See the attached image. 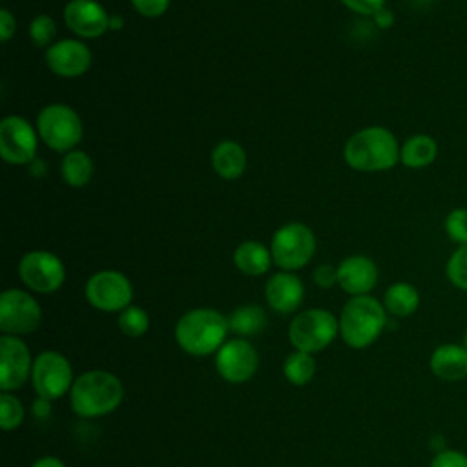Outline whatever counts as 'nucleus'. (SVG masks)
<instances>
[{
	"mask_svg": "<svg viewBox=\"0 0 467 467\" xmlns=\"http://www.w3.org/2000/svg\"><path fill=\"white\" fill-rule=\"evenodd\" d=\"M35 414L38 416V418H47L49 416V400H46V398H38L36 401H35Z\"/></svg>",
	"mask_w": 467,
	"mask_h": 467,
	"instance_id": "obj_39",
	"label": "nucleus"
},
{
	"mask_svg": "<svg viewBox=\"0 0 467 467\" xmlns=\"http://www.w3.org/2000/svg\"><path fill=\"white\" fill-rule=\"evenodd\" d=\"M27 31H29V38L35 47L47 49L51 44H55L53 40L57 36V22L53 16L42 13V15H36L29 22Z\"/></svg>",
	"mask_w": 467,
	"mask_h": 467,
	"instance_id": "obj_28",
	"label": "nucleus"
},
{
	"mask_svg": "<svg viewBox=\"0 0 467 467\" xmlns=\"http://www.w3.org/2000/svg\"><path fill=\"white\" fill-rule=\"evenodd\" d=\"M259 365L257 350L246 339L235 337L226 341L215 356V368L228 383L248 381Z\"/></svg>",
	"mask_w": 467,
	"mask_h": 467,
	"instance_id": "obj_14",
	"label": "nucleus"
},
{
	"mask_svg": "<svg viewBox=\"0 0 467 467\" xmlns=\"http://www.w3.org/2000/svg\"><path fill=\"white\" fill-rule=\"evenodd\" d=\"M15 29H16L15 15L7 7H2L0 9V40H2V44H7L13 38Z\"/></svg>",
	"mask_w": 467,
	"mask_h": 467,
	"instance_id": "obj_36",
	"label": "nucleus"
},
{
	"mask_svg": "<svg viewBox=\"0 0 467 467\" xmlns=\"http://www.w3.org/2000/svg\"><path fill=\"white\" fill-rule=\"evenodd\" d=\"M465 348H467V330H465V334H463V343H462Z\"/></svg>",
	"mask_w": 467,
	"mask_h": 467,
	"instance_id": "obj_41",
	"label": "nucleus"
},
{
	"mask_svg": "<svg viewBox=\"0 0 467 467\" xmlns=\"http://www.w3.org/2000/svg\"><path fill=\"white\" fill-rule=\"evenodd\" d=\"M124 26V18L120 15H111L109 18V29H120Z\"/></svg>",
	"mask_w": 467,
	"mask_h": 467,
	"instance_id": "obj_40",
	"label": "nucleus"
},
{
	"mask_svg": "<svg viewBox=\"0 0 467 467\" xmlns=\"http://www.w3.org/2000/svg\"><path fill=\"white\" fill-rule=\"evenodd\" d=\"M429 367L441 381H462L467 378V348L458 343H443L432 350Z\"/></svg>",
	"mask_w": 467,
	"mask_h": 467,
	"instance_id": "obj_19",
	"label": "nucleus"
},
{
	"mask_svg": "<svg viewBox=\"0 0 467 467\" xmlns=\"http://www.w3.org/2000/svg\"><path fill=\"white\" fill-rule=\"evenodd\" d=\"M38 131L20 115H7L0 122V157L13 166H26L36 159Z\"/></svg>",
	"mask_w": 467,
	"mask_h": 467,
	"instance_id": "obj_8",
	"label": "nucleus"
},
{
	"mask_svg": "<svg viewBox=\"0 0 467 467\" xmlns=\"http://www.w3.org/2000/svg\"><path fill=\"white\" fill-rule=\"evenodd\" d=\"M119 328L130 337H140L150 328V317L140 306L130 305L119 314Z\"/></svg>",
	"mask_w": 467,
	"mask_h": 467,
	"instance_id": "obj_27",
	"label": "nucleus"
},
{
	"mask_svg": "<svg viewBox=\"0 0 467 467\" xmlns=\"http://www.w3.org/2000/svg\"><path fill=\"white\" fill-rule=\"evenodd\" d=\"M88 303L102 312H122L131 305V281L119 270L95 272L84 286Z\"/></svg>",
	"mask_w": 467,
	"mask_h": 467,
	"instance_id": "obj_9",
	"label": "nucleus"
},
{
	"mask_svg": "<svg viewBox=\"0 0 467 467\" xmlns=\"http://www.w3.org/2000/svg\"><path fill=\"white\" fill-rule=\"evenodd\" d=\"M400 148L401 144L389 128L367 126L347 139L343 159L356 171H389L400 162Z\"/></svg>",
	"mask_w": 467,
	"mask_h": 467,
	"instance_id": "obj_1",
	"label": "nucleus"
},
{
	"mask_svg": "<svg viewBox=\"0 0 467 467\" xmlns=\"http://www.w3.org/2000/svg\"><path fill=\"white\" fill-rule=\"evenodd\" d=\"M31 467H66L62 460L55 458V456H44L40 460H36Z\"/></svg>",
	"mask_w": 467,
	"mask_h": 467,
	"instance_id": "obj_38",
	"label": "nucleus"
},
{
	"mask_svg": "<svg viewBox=\"0 0 467 467\" xmlns=\"http://www.w3.org/2000/svg\"><path fill=\"white\" fill-rule=\"evenodd\" d=\"M31 381L38 398H46L51 401L62 398L66 392L71 390L73 370L69 361L62 354L55 350H44L33 361Z\"/></svg>",
	"mask_w": 467,
	"mask_h": 467,
	"instance_id": "obj_11",
	"label": "nucleus"
},
{
	"mask_svg": "<svg viewBox=\"0 0 467 467\" xmlns=\"http://www.w3.org/2000/svg\"><path fill=\"white\" fill-rule=\"evenodd\" d=\"M270 252L274 265H277L281 270H299L314 257L316 235L305 223H286L274 232Z\"/></svg>",
	"mask_w": 467,
	"mask_h": 467,
	"instance_id": "obj_6",
	"label": "nucleus"
},
{
	"mask_svg": "<svg viewBox=\"0 0 467 467\" xmlns=\"http://www.w3.org/2000/svg\"><path fill=\"white\" fill-rule=\"evenodd\" d=\"M283 372H285V378L292 385H306L316 374V361H314L312 354L296 350L286 356Z\"/></svg>",
	"mask_w": 467,
	"mask_h": 467,
	"instance_id": "obj_26",
	"label": "nucleus"
},
{
	"mask_svg": "<svg viewBox=\"0 0 467 467\" xmlns=\"http://www.w3.org/2000/svg\"><path fill=\"white\" fill-rule=\"evenodd\" d=\"M24 421V407L9 392L0 394V425L4 431H15Z\"/></svg>",
	"mask_w": 467,
	"mask_h": 467,
	"instance_id": "obj_31",
	"label": "nucleus"
},
{
	"mask_svg": "<svg viewBox=\"0 0 467 467\" xmlns=\"http://www.w3.org/2000/svg\"><path fill=\"white\" fill-rule=\"evenodd\" d=\"M337 332L339 319H336L330 310L308 308L292 319L288 327V339L296 350L314 354L328 347Z\"/></svg>",
	"mask_w": 467,
	"mask_h": 467,
	"instance_id": "obj_7",
	"label": "nucleus"
},
{
	"mask_svg": "<svg viewBox=\"0 0 467 467\" xmlns=\"http://www.w3.org/2000/svg\"><path fill=\"white\" fill-rule=\"evenodd\" d=\"M124 398L120 379L108 370H89L80 374L69 390V403L82 418H99L113 412Z\"/></svg>",
	"mask_w": 467,
	"mask_h": 467,
	"instance_id": "obj_2",
	"label": "nucleus"
},
{
	"mask_svg": "<svg viewBox=\"0 0 467 467\" xmlns=\"http://www.w3.org/2000/svg\"><path fill=\"white\" fill-rule=\"evenodd\" d=\"M372 20L379 29H389L394 26V13L387 7H381L378 13H374Z\"/></svg>",
	"mask_w": 467,
	"mask_h": 467,
	"instance_id": "obj_37",
	"label": "nucleus"
},
{
	"mask_svg": "<svg viewBox=\"0 0 467 467\" xmlns=\"http://www.w3.org/2000/svg\"><path fill=\"white\" fill-rule=\"evenodd\" d=\"M445 275L454 288L467 292V244L458 246L449 255L445 265Z\"/></svg>",
	"mask_w": 467,
	"mask_h": 467,
	"instance_id": "obj_29",
	"label": "nucleus"
},
{
	"mask_svg": "<svg viewBox=\"0 0 467 467\" xmlns=\"http://www.w3.org/2000/svg\"><path fill=\"white\" fill-rule=\"evenodd\" d=\"M246 161L244 148L232 139L217 142L212 150V168L224 181L239 179L246 170Z\"/></svg>",
	"mask_w": 467,
	"mask_h": 467,
	"instance_id": "obj_20",
	"label": "nucleus"
},
{
	"mask_svg": "<svg viewBox=\"0 0 467 467\" xmlns=\"http://www.w3.org/2000/svg\"><path fill=\"white\" fill-rule=\"evenodd\" d=\"M274 259L270 248H266L259 241H243L234 250V265L235 268L250 277L263 275L270 270Z\"/></svg>",
	"mask_w": 467,
	"mask_h": 467,
	"instance_id": "obj_22",
	"label": "nucleus"
},
{
	"mask_svg": "<svg viewBox=\"0 0 467 467\" xmlns=\"http://www.w3.org/2000/svg\"><path fill=\"white\" fill-rule=\"evenodd\" d=\"M228 327L239 336H254L266 327V314L257 305H243L228 316Z\"/></svg>",
	"mask_w": 467,
	"mask_h": 467,
	"instance_id": "obj_25",
	"label": "nucleus"
},
{
	"mask_svg": "<svg viewBox=\"0 0 467 467\" xmlns=\"http://www.w3.org/2000/svg\"><path fill=\"white\" fill-rule=\"evenodd\" d=\"M93 171H95L93 161L84 150L75 148L64 153L60 162V175L67 186L84 188L91 181Z\"/></svg>",
	"mask_w": 467,
	"mask_h": 467,
	"instance_id": "obj_24",
	"label": "nucleus"
},
{
	"mask_svg": "<svg viewBox=\"0 0 467 467\" xmlns=\"http://www.w3.org/2000/svg\"><path fill=\"white\" fill-rule=\"evenodd\" d=\"M387 327V310L376 297L354 296L350 297L339 316V334L352 348H365L372 345Z\"/></svg>",
	"mask_w": 467,
	"mask_h": 467,
	"instance_id": "obj_4",
	"label": "nucleus"
},
{
	"mask_svg": "<svg viewBox=\"0 0 467 467\" xmlns=\"http://www.w3.org/2000/svg\"><path fill=\"white\" fill-rule=\"evenodd\" d=\"M265 297L272 310L279 314H290L299 308L305 297L303 281L294 272H275L265 285Z\"/></svg>",
	"mask_w": 467,
	"mask_h": 467,
	"instance_id": "obj_18",
	"label": "nucleus"
},
{
	"mask_svg": "<svg viewBox=\"0 0 467 467\" xmlns=\"http://www.w3.org/2000/svg\"><path fill=\"white\" fill-rule=\"evenodd\" d=\"M440 153L438 142L429 133H414L407 137L400 148V162L410 170L431 166Z\"/></svg>",
	"mask_w": 467,
	"mask_h": 467,
	"instance_id": "obj_21",
	"label": "nucleus"
},
{
	"mask_svg": "<svg viewBox=\"0 0 467 467\" xmlns=\"http://www.w3.org/2000/svg\"><path fill=\"white\" fill-rule=\"evenodd\" d=\"M228 317L213 308H193L182 314L175 325L179 347L192 356H208L224 345Z\"/></svg>",
	"mask_w": 467,
	"mask_h": 467,
	"instance_id": "obj_3",
	"label": "nucleus"
},
{
	"mask_svg": "<svg viewBox=\"0 0 467 467\" xmlns=\"http://www.w3.org/2000/svg\"><path fill=\"white\" fill-rule=\"evenodd\" d=\"M378 277L376 263L363 254L348 255L337 265V285L352 297L368 294L376 286Z\"/></svg>",
	"mask_w": 467,
	"mask_h": 467,
	"instance_id": "obj_17",
	"label": "nucleus"
},
{
	"mask_svg": "<svg viewBox=\"0 0 467 467\" xmlns=\"http://www.w3.org/2000/svg\"><path fill=\"white\" fill-rule=\"evenodd\" d=\"M383 306L396 317H407L420 306V292L407 281L392 283L383 294Z\"/></svg>",
	"mask_w": 467,
	"mask_h": 467,
	"instance_id": "obj_23",
	"label": "nucleus"
},
{
	"mask_svg": "<svg viewBox=\"0 0 467 467\" xmlns=\"http://www.w3.org/2000/svg\"><path fill=\"white\" fill-rule=\"evenodd\" d=\"M33 370L27 345L11 334L0 337V389L4 392L20 389Z\"/></svg>",
	"mask_w": 467,
	"mask_h": 467,
	"instance_id": "obj_16",
	"label": "nucleus"
},
{
	"mask_svg": "<svg viewBox=\"0 0 467 467\" xmlns=\"http://www.w3.org/2000/svg\"><path fill=\"white\" fill-rule=\"evenodd\" d=\"M36 131L40 140L57 153L75 150L84 137L80 115L67 104L53 102L44 106L36 115Z\"/></svg>",
	"mask_w": 467,
	"mask_h": 467,
	"instance_id": "obj_5",
	"label": "nucleus"
},
{
	"mask_svg": "<svg viewBox=\"0 0 467 467\" xmlns=\"http://www.w3.org/2000/svg\"><path fill=\"white\" fill-rule=\"evenodd\" d=\"M62 16L67 29L80 40L99 38L109 31L111 15L97 0H69Z\"/></svg>",
	"mask_w": 467,
	"mask_h": 467,
	"instance_id": "obj_15",
	"label": "nucleus"
},
{
	"mask_svg": "<svg viewBox=\"0 0 467 467\" xmlns=\"http://www.w3.org/2000/svg\"><path fill=\"white\" fill-rule=\"evenodd\" d=\"M42 321V310L36 299L20 290L7 288L0 296V330L4 334L20 336L38 328Z\"/></svg>",
	"mask_w": 467,
	"mask_h": 467,
	"instance_id": "obj_12",
	"label": "nucleus"
},
{
	"mask_svg": "<svg viewBox=\"0 0 467 467\" xmlns=\"http://www.w3.org/2000/svg\"><path fill=\"white\" fill-rule=\"evenodd\" d=\"M20 281L33 292L51 294L58 290L66 279L62 259L47 250H31L18 263Z\"/></svg>",
	"mask_w": 467,
	"mask_h": 467,
	"instance_id": "obj_10",
	"label": "nucleus"
},
{
	"mask_svg": "<svg viewBox=\"0 0 467 467\" xmlns=\"http://www.w3.org/2000/svg\"><path fill=\"white\" fill-rule=\"evenodd\" d=\"M443 230L447 234V237L462 246L467 244V208L465 206H458L452 208L443 221Z\"/></svg>",
	"mask_w": 467,
	"mask_h": 467,
	"instance_id": "obj_30",
	"label": "nucleus"
},
{
	"mask_svg": "<svg viewBox=\"0 0 467 467\" xmlns=\"http://www.w3.org/2000/svg\"><path fill=\"white\" fill-rule=\"evenodd\" d=\"M46 66L62 78H77L91 67V49L80 38H60L44 53Z\"/></svg>",
	"mask_w": 467,
	"mask_h": 467,
	"instance_id": "obj_13",
	"label": "nucleus"
},
{
	"mask_svg": "<svg viewBox=\"0 0 467 467\" xmlns=\"http://www.w3.org/2000/svg\"><path fill=\"white\" fill-rule=\"evenodd\" d=\"M429 467H467V454L458 449H441L434 454Z\"/></svg>",
	"mask_w": 467,
	"mask_h": 467,
	"instance_id": "obj_32",
	"label": "nucleus"
},
{
	"mask_svg": "<svg viewBox=\"0 0 467 467\" xmlns=\"http://www.w3.org/2000/svg\"><path fill=\"white\" fill-rule=\"evenodd\" d=\"M387 0H341V4L356 15L374 16L381 7H385Z\"/></svg>",
	"mask_w": 467,
	"mask_h": 467,
	"instance_id": "obj_34",
	"label": "nucleus"
},
{
	"mask_svg": "<svg viewBox=\"0 0 467 467\" xmlns=\"http://www.w3.org/2000/svg\"><path fill=\"white\" fill-rule=\"evenodd\" d=\"M133 9L144 18H157L170 7V0H130Z\"/></svg>",
	"mask_w": 467,
	"mask_h": 467,
	"instance_id": "obj_33",
	"label": "nucleus"
},
{
	"mask_svg": "<svg viewBox=\"0 0 467 467\" xmlns=\"http://www.w3.org/2000/svg\"><path fill=\"white\" fill-rule=\"evenodd\" d=\"M312 279H314V283H316L317 286H321V288H330V286H334V285L337 283V266L328 265V263L319 265V266L314 270Z\"/></svg>",
	"mask_w": 467,
	"mask_h": 467,
	"instance_id": "obj_35",
	"label": "nucleus"
}]
</instances>
